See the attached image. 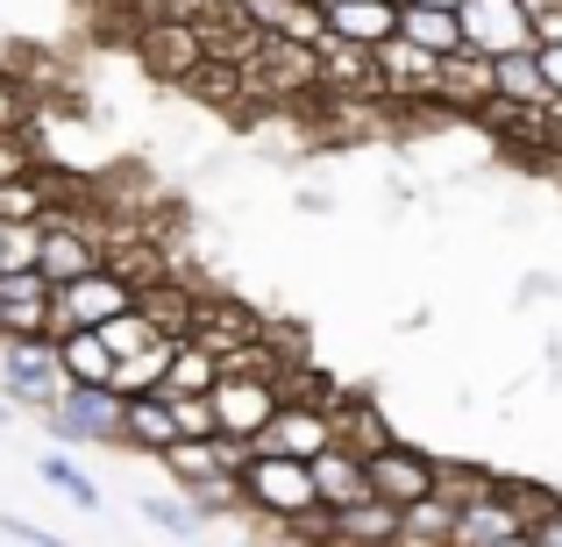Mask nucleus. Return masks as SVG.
<instances>
[{
  "mask_svg": "<svg viewBox=\"0 0 562 547\" xmlns=\"http://www.w3.org/2000/svg\"><path fill=\"white\" fill-rule=\"evenodd\" d=\"M243 498H249V520L263 526H300L306 512H328L314 491V463H300V455H257L243 469Z\"/></svg>",
  "mask_w": 562,
  "mask_h": 547,
  "instance_id": "1",
  "label": "nucleus"
},
{
  "mask_svg": "<svg viewBox=\"0 0 562 547\" xmlns=\"http://www.w3.org/2000/svg\"><path fill=\"white\" fill-rule=\"evenodd\" d=\"M128 306H136V285H128L114 263H100V271H86V277H71V285L50 292V342L86 334V328H108V320H122Z\"/></svg>",
  "mask_w": 562,
  "mask_h": 547,
  "instance_id": "2",
  "label": "nucleus"
},
{
  "mask_svg": "<svg viewBox=\"0 0 562 547\" xmlns=\"http://www.w3.org/2000/svg\"><path fill=\"white\" fill-rule=\"evenodd\" d=\"M0 398L22 412H50L65 398V369H57L50 334H0Z\"/></svg>",
  "mask_w": 562,
  "mask_h": 547,
  "instance_id": "3",
  "label": "nucleus"
},
{
  "mask_svg": "<svg viewBox=\"0 0 562 547\" xmlns=\"http://www.w3.org/2000/svg\"><path fill=\"white\" fill-rule=\"evenodd\" d=\"M43 426H50V441H65V448H122V398L114 391H79V384H65V398H57L50 412H36Z\"/></svg>",
  "mask_w": 562,
  "mask_h": 547,
  "instance_id": "4",
  "label": "nucleus"
},
{
  "mask_svg": "<svg viewBox=\"0 0 562 547\" xmlns=\"http://www.w3.org/2000/svg\"><path fill=\"white\" fill-rule=\"evenodd\" d=\"M214 420H221V434H235V441H257L263 426L285 412V377L278 369H249V377H221L214 391Z\"/></svg>",
  "mask_w": 562,
  "mask_h": 547,
  "instance_id": "5",
  "label": "nucleus"
},
{
  "mask_svg": "<svg viewBox=\"0 0 562 547\" xmlns=\"http://www.w3.org/2000/svg\"><path fill=\"white\" fill-rule=\"evenodd\" d=\"M100 263H108V242H100V235L86 228L79 214H65V206H57V214L43 220V257H36V277L57 292V285H71V277L100 271Z\"/></svg>",
  "mask_w": 562,
  "mask_h": 547,
  "instance_id": "6",
  "label": "nucleus"
},
{
  "mask_svg": "<svg viewBox=\"0 0 562 547\" xmlns=\"http://www.w3.org/2000/svg\"><path fill=\"white\" fill-rule=\"evenodd\" d=\"M463 50H477V57L541 50V43H535V14H527L520 0H470V8H463Z\"/></svg>",
  "mask_w": 562,
  "mask_h": 547,
  "instance_id": "7",
  "label": "nucleus"
},
{
  "mask_svg": "<svg viewBox=\"0 0 562 547\" xmlns=\"http://www.w3.org/2000/svg\"><path fill=\"white\" fill-rule=\"evenodd\" d=\"M435 483H441V455H427V448H384L371 455V491L384 498V505H420V498H435Z\"/></svg>",
  "mask_w": 562,
  "mask_h": 547,
  "instance_id": "8",
  "label": "nucleus"
},
{
  "mask_svg": "<svg viewBox=\"0 0 562 547\" xmlns=\"http://www.w3.org/2000/svg\"><path fill=\"white\" fill-rule=\"evenodd\" d=\"M321 448H335V412L306 406V398H285V412L257 434V455H300V463H314Z\"/></svg>",
  "mask_w": 562,
  "mask_h": 547,
  "instance_id": "9",
  "label": "nucleus"
},
{
  "mask_svg": "<svg viewBox=\"0 0 562 547\" xmlns=\"http://www.w3.org/2000/svg\"><path fill=\"white\" fill-rule=\"evenodd\" d=\"M371 57H378V93H384V100H427V107L441 100V57L413 50L406 36H392V43H384V50H371Z\"/></svg>",
  "mask_w": 562,
  "mask_h": 547,
  "instance_id": "10",
  "label": "nucleus"
},
{
  "mask_svg": "<svg viewBox=\"0 0 562 547\" xmlns=\"http://www.w3.org/2000/svg\"><path fill=\"white\" fill-rule=\"evenodd\" d=\"M249 29H263L271 43H292V50H321L328 43V8H306V0H243Z\"/></svg>",
  "mask_w": 562,
  "mask_h": 547,
  "instance_id": "11",
  "label": "nucleus"
},
{
  "mask_svg": "<svg viewBox=\"0 0 562 547\" xmlns=\"http://www.w3.org/2000/svg\"><path fill=\"white\" fill-rule=\"evenodd\" d=\"M328 36L357 43V50H384L398 36V0H328Z\"/></svg>",
  "mask_w": 562,
  "mask_h": 547,
  "instance_id": "12",
  "label": "nucleus"
},
{
  "mask_svg": "<svg viewBox=\"0 0 562 547\" xmlns=\"http://www.w3.org/2000/svg\"><path fill=\"white\" fill-rule=\"evenodd\" d=\"M314 491H321V505H328V512H342V505H363V498H378V491H371V463H363L357 448H342V441L314 455Z\"/></svg>",
  "mask_w": 562,
  "mask_h": 547,
  "instance_id": "13",
  "label": "nucleus"
},
{
  "mask_svg": "<svg viewBox=\"0 0 562 547\" xmlns=\"http://www.w3.org/2000/svg\"><path fill=\"white\" fill-rule=\"evenodd\" d=\"M122 398V391H114ZM171 441H179V412H171V398L143 391V398H122V448L136 455H165Z\"/></svg>",
  "mask_w": 562,
  "mask_h": 547,
  "instance_id": "14",
  "label": "nucleus"
},
{
  "mask_svg": "<svg viewBox=\"0 0 562 547\" xmlns=\"http://www.w3.org/2000/svg\"><path fill=\"white\" fill-rule=\"evenodd\" d=\"M335 441L342 448H357L363 463L384 448H398V434H392V420H384V406L378 398H363V391H349V398H335Z\"/></svg>",
  "mask_w": 562,
  "mask_h": 547,
  "instance_id": "15",
  "label": "nucleus"
},
{
  "mask_svg": "<svg viewBox=\"0 0 562 547\" xmlns=\"http://www.w3.org/2000/svg\"><path fill=\"white\" fill-rule=\"evenodd\" d=\"M0 334H50V285L36 271L0 277Z\"/></svg>",
  "mask_w": 562,
  "mask_h": 547,
  "instance_id": "16",
  "label": "nucleus"
},
{
  "mask_svg": "<svg viewBox=\"0 0 562 547\" xmlns=\"http://www.w3.org/2000/svg\"><path fill=\"white\" fill-rule=\"evenodd\" d=\"M143 50H150L157 71H200L206 57H214V43H206L200 22H157V14H150V29H143Z\"/></svg>",
  "mask_w": 562,
  "mask_h": 547,
  "instance_id": "17",
  "label": "nucleus"
},
{
  "mask_svg": "<svg viewBox=\"0 0 562 547\" xmlns=\"http://www.w3.org/2000/svg\"><path fill=\"white\" fill-rule=\"evenodd\" d=\"M321 93H357V100H384L378 93V57L371 50H357V43H321Z\"/></svg>",
  "mask_w": 562,
  "mask_h": 547,
  "instance_id": "18",
  "label": "nucleus"
},
{
  "mask_svg": "<svg viewBox=\"0 0 562 547\" xmlns=\"http://www.w3.org/2000/svg\"><path fill=\"white\" fill-rule=\"evenodd\" d=\"M57 369H65V384H79V391H114V349L100 342V328H86V334H65L57 342Z\"/></svg>",
  "mask_w": 562,
  "mask_h": 547,
  "instance_id": "19",
  "label": "nucleus"
},
{
  "mask_svg": "<svg viewBox=\"0 0 562 547\" xmlns=\"http://www.w3.org/2000/svg\"><path fill=\"white\" fill-rule=\"evenodd\" d=\"M492 71H498V107H513V114H549V107H562V100L549 93V79H541L535 50L492 57Z\"/></svg>",
  "mask_w": 562,
  "mask_h": 547,
  "instance_id": "20",
  "label": "nucleus"
},
{
  "mask_svg": "<svg viewBox=\"0 0 562 547\" xmlns=\"http://www.w3.org/2000/svg\"><path fill=\"white\" fill-rule=\"evenodd\" d=\"M328 520H335V540H349V547H398V534H406V512L384 505V498L342 505V512H328Z\"/></svg>",
  "mask_w": 562,
  "mask_h": 547,
  "instance_id": "21",
  "label": "nucleus"
},
{
  "mask_svg": "<svg viewBox=\"0 0 562 547\" xmlns=\"http://www.w3.org/2000/svg\"><path fill=\"white\" fill-rule=\"evenodd\" d=\"M398 36L413 43V50L427 57H463V14H441V8H413V0H398Z\"/></svg>",
  "mask_w": 562,
  "mask_h": 547,
  "instance_id": "22",
  "label": "nucleus"
},
{
  "mask_svg": "<svg viewBox=\"0 0 562 547\" xmlns=\"http://www.w3.org/2000/svg\"><path fill=\"white\" fill-rule=\"evenodd\" d=\"M57 206H65V179H50V171H22V179H0V228L8 220H50Z\"/></svg>",
  "mask_w": 562,
  "mask_h": 547,
  "instance_id": "23",
  "label": "nucleus"
},
{
  "mask_svg": "<svg viewBox=\"0 0 562 547\" xmlns=\"http://www.w3.org/2000/svg\"><path fill=\"white\" fill-rule=\"evenodd\" d=\"M492 100H498L492 57L463 50V57H449V65H441V100H435V107H492Z\"/></svg>",
  "mask_w": 562,
  "mask_h": 547,
  "instance_id": "24",
  "label": "nucleus"
},
{
  "mask_svg": "<svg viewBox=\"0 0 562 547\" xmlns=\"http://www.w3.org/2000/svg\"><path fill=\"white\" fill-rule=\"evenodd\" d=\"M221 384V356L206 342H179V356H171V377L157 398H206Z\"/></svg>",
  "mask_w": 562,
  "mask_h": 547,
  "instance_id": "25",
  "label": "nucleus"
},
{
  "mask_svg": "<svg viewBox=\"0 0 562 547\" xmlns=\"http://www.w3.org/2000/svg\"><path fill=\"white\" fill-rule=\"evenodd\" d=\"M171 356H179V334H165L157 349H143V356H128L122 369H114V391H122V398L165 391V377H171Z\"/></svg>",
  "mask_w": 562,
  "mask_h": 547,
  "instance_id": "26",
  "label": "nucleus"
},
{
  "mask_svg": "<svg viewBox=\"0 0 562 547\" xmlns=\"http://www.w3.org/2000/svg\"><path fill=\"white\" fill-rule=\"evenodd\" d=\"M157 463H165V477L179 483V491H192V483H206V477H228L221 455H214V441H171Z\"/></svg>",
  "mask_w": 562,
  "mask_h": 547,
  "instance_id": "27",
  "label": "nucleus"
},
{
  "mask_svg": "<svg viewBox=\"0 0 562 547\" xmlns=\"http://www.w3.org/2000/svg\"><path fill=\"white\" fill-rule=\"evenodd\" d=\"M136 306H143V314H150L165 334L192 342V314H200V299H192V292H179V285H150V292H136Z\"/></svg>",
  "mask_w": 562,
  "mask_h": 547,
  "instance_id": "28",
  "label": "nucleus"
},
{
  "mask_svg": "<svg viewBox=\"0 0 562 547\" xmlns=\"http://www.w3.org/2000/svg\"><path fill=\"white\" fill-rule=\"evenodd\" d=\"M36 477L50 483L57 498H71V505H79V512H100V483L86 477V469L71 463V455H57V448H50V455H43V463H36Z\"/></svg>",
  "mask_w": 562,
  "mask_h": 547,
  "instance_id": "29",
  "label": "nucleus"
},
{
  "mask_svg": "<svg viewBox=\"0 0 562 547\" xmlns=\"http://www.w3.org/2000/svg\"><path fill=\"white\" fill-rule=\"evenodd\" d=\"M100 342L114 349V363H128V356H143V349H157V342H165V328H157V320L143 314V306H128L122 320H108V328H100Z\"/></svg>",
  "mask_w": 562,
  "mask_h": 547,
  "instance_id": "30",
  "label": "nucleus"
},
{
  "mask_svg": "<svg viewBox=\"0 0 562 547\" xmlns=\"http://www.w3.org/2000/svg\"><path fill=\"white\" fill-rule=\"evenodd\" d=\"M143 520H150L157 534H179V540H192V534H206L200 505H192L186 491H165V498H143Z\"/></svg>",
  "mask_w": 562,
  "mask_h": 547,
  "instance_id": "31",
  "label": "nucleus"
},
{
  "mask_svg": "<svg viewBox=\"0 0 562 547\" xmlns=\"http://www.w3.org/2000/svg\"><path fill=\"white\" fill-rule=\"evenodd\" d=\"M192 505H200V520H228V512H249V498H243V477H206V483H192Z\"/></svg>",
  "mask_w": 562,
  "mask_h": 547,
  "instance_id": "32",
  "label": "nucleus"
},
{
  "mask_svg": "<svg viewBox=\"0 0 562 547\" xmlns=\"http://www.w3.org/2000/svg\"><path fill=\"white\" fill-rule=\"evenodd\" d=\"M406 534L449 540L456 534V505H449V498H420V505H406Z\"/></svg>",
  "mask_w": 562,
  "mask_h": 547,
  "instance_id": "33",
  "label": "nucleus"
},
{
  "mask_svg": "<svg viewBox=\"0 0 562 547\" xmlns=\"http://www.w3.org/2000/svg\"><path fill=\"white\" fill-rule=\"evenodd\" d=\"M171 412H179V441H214L221 434L214 398H171Z\"/></svg>",
  "mask_w": 562,
  "mask_h": 547,
  "instance_id": "34",
  "label": "nucleus"
},
{
  "mask_svg": "<svg viewBox=\"0 0 562 547\" xmlns=\"http://www.w3.org/2000/svg\"><path fill=\"white\" fill-rule=\"evenodd\" d=\"M143 14H157V22H200V29H214L221 22V0H143Z\"/></svg>",
  "mask_w": 562,
  "mask_h": 547,
  "instance_id": "35",
  "label": "nucleus"
},
{
  "mask_svg": "<svg viewBox=\"0 0 562 547\" xmlns=\"http://www.w3.org/2000/svg\"><path fill=\"white\" fill-rule=\"evenodd\" d=\"M0 136H29V93L0 71Z\"/></svg>",
  "mask_w": 562,
  "mask_h": 547,
  "instance_id": "36",
  "label": "nucleus"
},
{
  "mask_svg": "<svg viewBox=\"0 0 562 547\" xmlns=\"http://www.w3.org/2000/svg\"><path fill=\"white\" fill-rule=\"evenodd\" d=\"M0 534L22 540V547H71L65 534H50V526H29V520H0Z\"/></svg>",
  "mask_w": 562,
  "mask_h": 547,
  "instance_id": "37",
  "label": "nucleus"
},
{
  "mask_svg": "<svg viewBox=\"0 0 562 547\" xmlns=\"http://www.w3.org/2000/svg\"><path fill=\"white\" fill-rule=\"evenodd\" d=\"M535 65H541V79H549V93L562 100V43H541V50H535Z\"/></svg>",
  "mask_w": 562,
  "mask_h": 547,
  "instance_id": "38",
  "label": "nucleus"
},
{
  "mask_svg": "<svg viewBox=\"0 0 562 547\" xmlns=\"http://www.w3.org/2000/svg\"><path fill=\"white\" fill-rule=\"evenodd\" d=\"M535 540H541V547H562V505L549 512V520H535Z\"/></svg>",
  "mask_w": 562,
  "mask_h": 547,
  "instance_id": "39",
  "label": "nucleus"
},
{
  "mask_svg": "<svg viewBox=\"0 0 562 547\" xmlns=\"http://www.w3.org/2000/svg\"><path fill=\"white\" fill-rule=\"evenodd\" d=\"M413 8H441V14H463L470 0H413Z\"/></svg>",
  "mask_w": 562,
  "mask_h": 547,
  "instance_id": "40",
  "label": "nucleus"
},
{
  "mask_svg": "<svg viewBox=\"0 0 562 547\" xmlns=\"http://www.w3.org/2000/svg\"><path fill=\"white\" fill-rule=\"evenodd\" d=\"M398 547H449V540H427V534H398Z\"/></svg>",
  "mask_w": 562,
  "mask_h": 547,
  "instance_id": "41",
  "label": "nucleus"
},
{
  "mask_svg": "<svg viewBox=\"0 0 562 547\" xmlns=\"http://www.w3.org/2000/svg\"><path fill=\"white\" fill-rule=\"evenodd\" d=\"M498 547H541V540H535V526H527V534H513V540H498Z\"/></svg>",
  "mask_w": 562,
  "mask_h": 547,
  "instance_id": "42",
  "label": "nucleus"
},
{
  "mask_svg": "<svg viewBox=\"0 0 562 547\" xmlns=\"http://www.w3.org/2000/svg\"><path fill=\"white\" fill-rule=\"evenodd\" d=\"M0 277H8V249H0Z\"/></svg>",
  "mask_w": 562,
  "mask_h": 547,
  "instance_id": "43",
  "label": "nucleus"
},
{
  "mask_svg": "<svg viewBox=\"0 0 562 547\" xmlns=\"http://www.w3.org/2000/svg\"><path fill=\"white\" fill-rule=\"evenodd\" d=\"M306 8H328V0H306Z\"/></svg>",
  "mask_w": 562,
  "mask_h": 547,
  "instance_id": "44",
  "label": "nucleus"
},
{
  "mask_svg": "<svg viewBox=\"0 0 562 547\" xmlns=\"http://www.w3.org/2000/svg\"><path fill=\"white\" fill-rule=\"evenodd\" d=\"M221 8H243V0H221Z\"/></svg>",
  "mask_w": 562,
  "mask_h": 547,
  "instance_id": "45",
  "label": "nucleus"
},
{
  "mask_svg": "<svg viewBox=\"0 0 562 547\" xmlns=\"http://www.w3.org/2000/svg\"><path fill=\"white\" fill-rule=\"evenodd\" d=\"M243 547H257V540H243Z\"/></svg>",
  "mask_w": 562,
  "mask_h": 547,
  "instance_id": "46",
  "label": "nucleus"
}]
</instances>
